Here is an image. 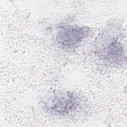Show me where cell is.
I'll list each match as a JSON object with an SVG mask.
<instances>
[{
  "label": "cell",
  "mask_w": 127,
  "mask_h": 127,
  "mask_svg": "<svg viewBox=\"0 0 127 127\" xmlns=\"http://www.w3.org/2000/svg\"><path fill=\"white\" fill-rule=\"evenodd\" d=\"M125 32L118 23L106 24L95 38L91 54L95 63L107 70L118 69L126 63Z\"/></svg>",
  "instance_id": "obj_1"
},
{
  "label": "cell",
  "mask_w": 127,
  "mask_h": 127,
  "mask_svg": "<svg viewBox=\"0 0 127 127\" xmlns=\"http://www.w3.org/2000/svg\"><path fill=\"white\" fill-rule=\"evenodd\" d=\"M43 110L53 117L73 118L87 108V101L79 93L70 90H58L48 94L41 101Z\"/></svg>",
  "instance_id": "obj_2"
},
{
  "label": "cell",
  "mask_w": 127,
  "mask_h": 127,
  "mask_svg": "<svg viewBox=\"0 0 127 127\" xmlns=\"http://www.w3.org/2000/svg\"><path fill=\"white\" fill-rule=\"evenodd\" d=\"M90 27L64 21L57 24L54 33L56 46L66 52L75 51L90 37Z\"/></svg>",
  "instance_id": "obj_3"
}]
</instances>
